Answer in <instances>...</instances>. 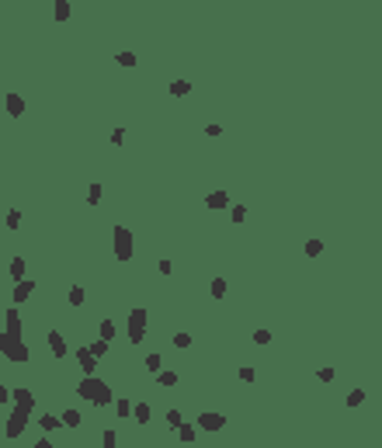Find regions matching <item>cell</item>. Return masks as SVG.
Segmentation results:
<instances>
[{
  "mask_svg": "<svg viewBox=\"0 0 382 448\" xmlns=\"http://www.w3.org/2000/svg\"><path fill=\"white\" fill-rule=\"evenodd\" d=\"M4 323H7V330L0 333V354H4L7 361H18V365L28 361L31 351H28V344L21 341V313H18V309H7Z\"/></svg>",
  "mask_w": 382,
  "mask_h": 448,
  "instance_id": "1",
  "label": "cell"
},
{
  "mask_svg": "<svg viewBox=\"0 0 382 448\" xmlns=\"http://www.w3.org/2000/svg\"><path fill=\"white\" fill-rule=\"evenodd\" d=\"M11 396H14V410H11V417H7L4 434H7V438H21V434H24V427H28V417H31L35 396H31V389H14Z\"/></svg>",
  "mask_w": 382,
  "mask_h": 448,
  "instance_id": "2",
  "label": "cell"
},
{
  "mask_svg": "<svg viewBox=\"0 0 382 448\" xmlns=\"http://www.w3.org/2000/svg\"><path fill=\"white\" fill-rule=\"evenodd\" d=\"M76 396H84V400L94 403V406H111V403H115V393H111L101 379H94V376H87L80 386H76Z\"/></svg>",
  "mask_w": 382,
  "mask_h": 448,
  "instance_id": "3",
  "label": "cell"
},
{
  "mask_svg": "<svg viewBox=\"0 0 382 448\" xmlns=\"http://www.w3.org/2000/svg\"><path fill=\"white\" fill-rule=\"evenodd\" d=\"M115 257H119V260H132V233L125 226H115Z\"/></svg>",
  "mask_w": 382,
  "mask_h": 448,
  "instance_id": "4",
  "label": "cell"
},
{
  "mask_svg": "<svg viewBox=\"0 0 382 448\" xmlns=\"http://www.w3.org/2000/svg\"><path fill=\"white\" fill-rule=\"evenodd\" d=\"M146 337V309H132L129 313V341L139 344Z\"/></svg>",
  "mask_w": 382,
  "mask_h": 448,
  "instance_id": "5",
  "label": "cell"
},
{
  "mask_svg": "<svg viewBox=\"0 0 382 448\" xmlns=\"http://www.w3.org/2000/svg\"><path fill=\"white\" fill-rule=\"evenodd\" d=\"M226 417L222 414H212V410H205V414H198V427L202 431H222Z\"/></svg>",
  "mask_w": 382,
  "mask_h": 448,
  "instance_id": "6",
  "label": "cell"
},
{
  "mask_svg": "<svg viewBox=\"0 0 382 448\" xmlns=\"http://www.w3.org/2000/svg\"><path fill=\"white\" fill-rule=\"evenodd\" d=\"M4 108H7V115L18 118V115H24V97H21V94H7V97H4Z\"/></svg>",
  "mask_w": 382,
  "mask_h": 448,
  "instance_id": "7",
  "label": "cell"
},
{
  "mask_svg": "<svg viewBox=\"0 0 382 448\" xmlns=\"http://www.w3.org/2000/svg\"><path fill=\"white\" fill-rule=\"evenodd\" d=\"M76 361H80V368L87 372V376H94V368H97V358L87 351V348H80V351H76Z\"/></svg>",
  "mask_w": 382,
  "mask_h": 448,
  "instance_id": "8",
  "label": "cell"
},
{
  "mask_svg": "<svg viewBox=\"0 0 382 448\" xmlns=\"http://www.w3.org/2000/svg\"><path fill=\"white\" fill-rule=\"evenodd\" d=\"M49 351H52L56 358L66 354V341H63V333H59V330H49Z\"/></svg>",
  "mask_w": 382,
  "mask_h": 448,
  "instance_id": "9",
  "label": "cell"
},
{
  "mask_svg": "<svg viewBox=\"0 0 382 448\" xmlns=\"http://www.w3.org/2000/svg\"><path fill=\"white\" fill-rule=\"evenodd\" d=\"M31 292H35V282H18L14 285V303H24V299H31Z\"/></svg>",
  "mask_w": 382,
  "mask_h": 448,
  "instance_id": "10",
  "label": "cell"
},
{
  "mask_svg": "<svg viewBox=\"0 0 382 448\" xmlns=\"http://www.w3.org/2000/svg\"><path fill=\"white\" fill-rule=\"evenodd\" d=\"M205 205L215 209V212H219V209H229V195H226V191H212V195L205 198Z\"/></svg>",
  "mask_w": 382,
  "mask_h": 448,
  "instance_id": "11",
  "label": "cell"
},
{
  "mask_svg": "<svg viewBox=\"0 0 382 448\" xmlns=\"http://www.w3.org/2000/svg\"><path fill=\"white\" fill-rule=\"evenodd\" d=\"M84 299H87L84 285H73V288L66 292V303H70V306H84Z\"/></svg>",
  "mask_w": 382,
  "mask_h": 448,
  "instance_id": "12",
  "label": "cell"
},
{
  "mask_svg": "<svg viewBox=\"0 0 382 448\" xmlns=\"http://www.w3.org/2000/svg\"><path fill=\"white\" fill-rule=\"evenodd\" d=\"M63 427H80V410H63Z\"/></svg>",
  "mask_w": 382,
  "mask_h": 448,
  "instance_id": "13",
  "label": "cell"
},
{
  "mask_svg": "<svg viewBox=\"0 0 382 448\" xmlns=\"http://www.w3.org/2000/svg\"><path fill=\"white\" fill-rule=\"evenodd\" d=\"M195 434H198V431H195V424H181V427H177V438H181L184 445H191V441H195Z\"/></svg>",
  "mask_w": 382,
  "mask_h": 448,
  "instance_id": "14",
  "label": "cell"
},
{
  "mask_svg": "<svg viewBox=\"0 0 382 448\" xmlns=\"http://www.w3.org/2000/svg\"><path fill=\"white\" fill-rule=\"evenodd\" d=\"M11 278H14V282H24V257H14V260H11Z\"/></svg>",
  "mask_w": 382,
  "mask_h": 448,
  "instance_id": "15",
  "label": "cell"
},
{
  "mask_svg": "<svg viewBox=\"0 0 382 448\" xmlns=\"http://www.w3.org/2000/svg\"><path fill=\"white\" fill-rule=\"evenodd\" d=\"M157 382H160L164 389H170V386H177V372H157Z\"/></svg>",
  "mask_w": 382,
  "mask_h": 448,
  "instance_id": "16",
  "label": "cell"
},
{
  "mask_svg": "<svg viewBox=\"0 0 382 448\" xmlns=\"http://www.w3.org/2000/svg\"><path fill=\"white\" fill-rule=\"evenodd\" d=\"M111 337H115V320H101V341L111 344Z\"/></svg>",
  "mask_w": 382,
  "mask_h": 448,
  "instance_id": "17",
  "label": "cell"
},
{
  "mask_svg": "<svg viewBox=\"0 0 382 448\" xmlns=\"http://www.w3.org/2000/svg\"><path fill=\"white\" fill-rule=\"evenodd\" d=\"M38 424H42V431H46V434H49V431H56V427H63L56 414H46V417H42V421H38Z\"/></svg>",
  "mask_w": 382,
  "mask_h": 448,
  "instance_id": "18",
  "label": "cell"
},
{
  "mask_svg": "<svg viewBox=\"0 0 382 448\" xmlns=\"http://www.w3.org/2000/svg\"><path fill=\"white\" fill-rule=\"evenodd\" d=\"M132 417H136L139 424H146V421H149V406H146V403H136V406H132Z\"/></svg>",
  "mask_w": 382,
  "mask_h": 448,
  "instance_id": "19",
  "label": "cell"
},
{
  "mask_svg": "<svg viewBox=\"0 0 382 448\" xmlns=\"http://www.w3.org/2000/svg\"><path fill=\"white\" fill-rule=\"evenodd\" d=\"M188 91H191V84H188V80H174V84H170V94H174V97H184Z\"/></svg>",
  "mask_w": 382,
  "mask_h": 448,
  "instance_id": "20",
  "label": "cell"
},
{
  "mask_svg": "<svg viewBox=\"0 0 382 448\" xmlns=\"http://www.w3.org/2000/svg\"><path fill=\"white\" fill-rule=\"evenodd\" d=\"M226 295V278H212V299H222Z\"/></svg>",
  "mask_w": 382,
  "mask_h": 448,
  "instance_id": "21",
  "label": "cell"
},
{
  "mask_svg": "<svg viewBox=\"0 0 382 448\" xmlns=\"http://www.w3.org/2000/svg\"><path fill=\"white\" fill-rule=\"evenodd\" d=\"M174 348H181V351H184V348H191V333H184V330H181V333H174Z\"/></svg>",
  "mask_w": 382,
  "mask_h": 448,
  "instance_id": "22",
  "label": "cell"
},
{
  "mask_svg": "<svg viewBox=\"0 0 382 448\" xmlns=\"http://www.w3.org/2000/svg\"><path fill=\"white\" fill-rule=\"evenodd\" d=\"M52 14H56V21H66V18H70V4H66V0H59Z\"/></svg>",
  "mask_w": 382,
  "mask_h": 448,
  "instance_id": "23",
  "label": "cell"
},
{
  "mask_svg": "<svg viewBox=\"0 0 382 448\" xmlns=\"http://www.w3.org/2000/svg\"><path fill=\"white\" fill-rule=\"evenodd\" d=\"M115 410H119V417H129L132 414V403L129 400H115Z\"/></svg>",
  "mask_w": 382,
  "mask_h": 448,
  "instance_id": "24",
  "label": "cell"
},
{
  "mask_svg": "<svg viewBox=\"0 0 382 448\" xmlns=\"http://www.w3.org/2000/svg\"><path fill=\"white\" fill-rule=\"evenodd\" d=\"M108 348H111V344H104V341H91V348H87V351H91L94 358H101V354H104Z\"/></svg>",
  "mask_w": 382,
  "mask_h": 448,
  "instance_id": "25",
  "label": "cell"
},
{
  "mask_svg": "<svg viewBox=\"0 0 382 448\" xmlns=\"http://www.w3.org/2000/svg\"><path fill=\"white\" fill-rule=\"evenodd\" d=\"M18 226H21V212L11 209V212H7V230H18Z\"/></svg>",
  "mask_w": 382,
  "mask_h": 448,
  "instance_id": "26",
  "label": "cell"
},
{
  "mask_svg": "<svg viewBox=\"0 0 382 448\" xmlns=\"http://www.w3.org/2000/svg\"><path fill=\"white\" fill-rule=\"evenodd\" d=\"M306 254H310V257L323 254V243H320V240H306Z\"/></svg>",
  "mask_w": 382,
  "mask_h": 448,
  "instance_id": "27",
  "label": "cell"
},
{
  "mask_svg": "<svg viewBox=\"0 0 382 448\" xmlns=\"http://www.w3.org/2000/svg\"><path fill=\"white\" fill-rule=\"evenodd\" d=\"M361 400H365V389H351V396H348V406H361Z\"/></svg>",
  "mask_w": 382,
  "mask_h": 448,
  "instance_id": "28",
  "label": "cell"
},
{
  "mask_svg": "<svg viewBox=\"0 0 382 448\" xmlns=\"http://www.w3.org/2000/svg\"><path fill=\"white\" fill-rule=\"evenodd\" d=\"M87 198H91V205L101 202V184H91V188H87Z\"/></svg>",
  "mask_w": 382,
  "mask_h": 448,
  "instance_id": "29",
  "label": "cell"
},
{
  "mask_svg": "<svg viewBox=\"0 0 382 448\" xmlns=\"http://www.w3.org/2000/svg\"><path fill=\"white\" fill-rule=\"evenodd\" d=\"M271 341V330H254V344H267Z\"/></svg>",
  "mask_w": 382,
  "mask_h": 448,
  "instance_id": "30",
  "label": "cell"
},
{
  "mask_svg": "<svg viewBox=\"0 0 382 448\" xmlns=\"http://www.w3.org/2000/svg\"><path fill=\"white\" fill-rule=\"evenodd\" d=\"M115 441H119V438H115V431L108 427V431L101 434V445H104V448H115Z\"/></svg>",
  "mask_w": 382,
  "mask_h": 448,
  "instance_id": "31",
  "label": "cell"
},
{
  "mask_svg": "<svg viewBox=\"0 0 382 448\" xmlns=\"http://www.w3.org/2000/svg\"><path fill=\"white\" fill-rule=\"evenodd\" d=\"M119 66H125V70L136 66V56H132V52H119Z\"/></svg>",
  "mask_w": 382,
  "mask_h": 448,
  "instance_id": "32",
  "label": "cell"
},
{
  "mask_svg": "<svg viewBox=\"0 0 382 448\" xmlns=\"http://www.w3.org/2000/svg\"><path fill=\"white\" fill-rule=\"evenodd\" d=\"M146 368L149 372H160V354H146Z\"/></svg>",
  "mask_w": 382,
  "mask_h": 448,
  "instance_id": "33",
  "label": "cell"
},
{
  "mask_svg": "<svg viewBox=\"0 0 382 448\" xmlns=\"http://www.w3.org/2000/svg\"><path fill=\"white\" fill-rule=\"evenodd\" d=\"M316 379H320V382H334V368H320Z\"/></svg>",
  "mask_w": 382,
  "mask_h": 448,
  "instance_id": "34",
  "label": "cell"
},
{
  "mask_svg": "<svg viewBox=\"0 0 382 448\" xmlns=\"http://www.w3.org/2000/svg\"><path fill=\"white\" fill-rule=\"evenodd\" d=\"M167 424H170V427H181V410H170V414H167Z\"/></svg>",
  "mask_w": 382,
  "mask_h": 448,
  "instance_id": "35",
  "label": "cell"
},
{
  "mask_svg": "<svg viewBox=\"0 0 382 448\" xmlns=\"http://www.w3.org/2000/svg\"><path fill=\"white\" fill-rule=\"evenodd\" d=\"M247 219V209L243 205H233V222H243Z\"/></svg>",
  "mask_w": 382,
  "mask_h": 448,
  "instance_id": "36",
  "label": "cell"
},
{
  "mask_svg": "<svg viewBox=\"0 0 382 448\" xmlns=\"http://www.w3.org/2000/svg\"><path fill=\"white\" fill-rule=\"evenodd\" d=\"M7 400H11V393H7V386L0 382V406H7Z\"/></svg>",
  "mask_w": 382,
  "mask_h": 448,
  "instance_id": "37",
  "label": "cell"
},
{
  "mask_svg": "<svg viewBox=\"0 0 382 448\" xmlns=\"http://www.w3.org/2000/svg\"><path fill=\"white\" fill-rule=\"evenodd\" d=\"M122 139H125V129H115V132H111V142H115V146H119Z\"/></svg>",
  "mask_w": 382,
  "mask_h": 448,
  "instance_id": "38",
  "label": "cell"
},
{
  "mask_svg": "<svg viewBox=\"0 0 382 448\" xmlns=\"http://www.w3.org/2000/svg\"><path fill=\"white\" fill-rule=\"evenodd\" d=\"M240 379H243V382H254V368H240Z\"/></svg>",
  "mask_w": 382,
  "mask_h": 448,
  "instance_id": "39",
  "label": "cell"
},
{
  "mask_svg": "<svg viewBox=\"0 0 382 448\" xmlns=\"http://www.w3.org/2000/svg\"><path fill=\"white\" fill-rule=\"evenodd\" d=\"M35 448H52V441H49V438H38V441H35Z\"/></svg>",
  "mask_w": 382,
  "mask_h": 448,
  "instance_id": "40",
  "label": "cell"
}]
</instances>
